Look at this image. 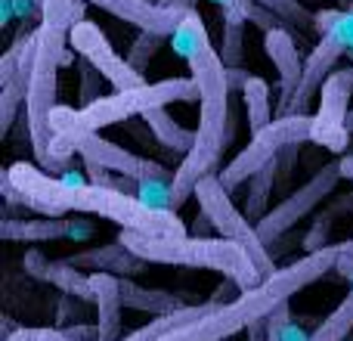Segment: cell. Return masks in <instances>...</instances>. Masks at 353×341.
Instances as JSON below:
<instances>
[{"mask_svg": "<svg viewBox=\"0 0 353 341\" xmlns=\"http://www.w3.org/2000/svg\"><path fill=\"white\" fill-rule=\"evenodd\" d=\"M3 199L10 205H22L37 211L41 217H65L68 211L99 214V217L118 224L121 230L143 233V236H183L186 226L171 208H152L137 195L121 189L99 186V183L81 180L78 174L53 177L43 168L16 162L0 174Z\"/></svg>", "mask_w": 353, "mask_h": 341, "instance_id": "cell-1", "label": "cell"}, {"mask_svg": "<svg viewBox=\"0 0 353 341\" xmlns=\"http://www.w3.org/2000/svg\"><path fill=\"white\" fill-rule=\"evenodd\" d=\"M189 78L199 87V130H195V146L189 155H183L180 168H174L171 180V208L183 205L189 195H195L205 177L220 174V159L223 149L230 143L236 121L230 115V81H226V66L220 59V53L205 43L199 53H192L186 59Z\"/></svg>", "mask_w": 353, "mask_h": 341, "instance_id": "cell-2", "label": "cell"}, {"mask_svg": "<svg viewBox=\"0 0 353 341\" xmlns=\"http://www.w3.org/2000/svg\"><path fill=\"white\" fill-rule=\"evenodd\" d=\"M279 304V295L270 289V282H261L257 289L242 292L232 304H205L180 307L168 317H155L152 323L140 326L124 341H232L239 332H245L254 320L270 317Z\"/></svg>", "mask_w": 353, "mask_h": 341, "instance_id": "cell-3", "label": "cell"}, {"mask_svg": "<svg viewBox=\"0 0 353 341\" xmlns=\"http://www.w3.org/2000/svg\"><path fill=\"white\" fill-rule=\"evenodd\" d=\"M118 242H124L137 257L149 264H174V267H195L214 270L223 280H232L242 292L257 289L263 276L251 264V257L236 242L223 236H143V233L121 230Z\"/></svg>", "mask_w": 353, "mask_h": 341, "instance_id": "cell-4", "label": "cell"}, {"mask_svg": "<svg viewBox=\"0 0 353 341\" xmlns=\"http://www.w3.org/2000/svg\"><path fill=\"white\" fill-rule=\"evenodd\" d=\"M199 99V87L192 78H165L155 84H143L134 90H115L112 97H103L90 106H56L50 128L53 137L68 134H99L109 124H118L130 115H146L152 109H165L171 103H192Z\"/></svg>", "mask_w": 353, "mask_h": 341, "instance_id": "cell-5", "label": "cell"}, {"mask_svg": "<svg viewBox=\"0 0 353 341\" xmlns=\"http://www.w3.org/2000/svg\"><path fill=\"white\" fill-rule=\"evenodd\" d=\"M34 31H37V56H34L28 97H25L28 143L37 168H43L47 174H68L72 162H56L50 155V143H53L50 118H53L56 106H59L56 103V90H59V68L65 66V53H68V28H56V25L41 22Z\"/></svg>", "mask_w": 353, "mask_h": 341, "instance_id": "cell-6", "label": "cell"}, {"mask_svg": "<svg viewBox=\"0 0 353 341\" xmlns=\"http://www.w3.org/2000/svg\"><path fill=\"white\" fill-rule=\"evenodd\" d=\"M195 199H199L201 214L211 220L214 230H217L223 239L236 242L239 249L251 257V264L257 267V273H261L263 280H270V276L276 273V270H273V255H270L267 242L257 236V226L245 217L242 208H236L232 193L223 186V183H220L217 174L205 177V180L195 186Z\"/></svg>", "mask_w": 353, "mask_h": 341, "instance_id": "cell-7", "label": "cell"}, {"mask_svg": "<svg viewBox=\"0 0 353 341\" xmlns=\"http://www.w3.org/2000/svg\"><path fill=\"white\" fill-rule=\"evenodd\" d=\"M313 130V115H285L276 118L273 124H267L263 130L251 134V143L230 162V165L220 168V183H223L230 193H236L242 183H248L251 177L261 168H267L270 162H276L282 153H288L292 146L310 140Z\"/></svg>", "mask_w": 353, "mask_h": 341, "instance_id": "cell-8", "label": "cell"}, {"mask_svg": "<svg viewBox=\"0 0 353 341\" xmlns=\"http://www.w3.org/2000/svg\"><path fill=\"white\" fill-rule=\"evenodd\" d=\"M50 155L56 162H72L74 155H81L84 162L112 170V174L130 177V180H174V174L165 165L152 159L130 153V149L118 146V143L105 140L99 134H68V137H53L50 143Z\"/></svg>", "mask_w": 353, "mask_h": 341, "instance_id": "cell-9", "label": "cell"}, {"mask_svg": "<svg viewBox=\"0 0 353 341\" xmlns=\"http://www.w3.org/2000/svg\"><path fill=\"white\" fill-rule=\"evenodd\" d=\"M341 180H344V177H341V165H338V162H329V165L319 168L316 174L304 183V186L294 189L288 199H282L279 205L270 208V214L261 220V224H257V236L267 242V249H273V245L279 242L288 230H294L301 220L310 217V214L316 211V208L323 205L332 193H335V186Z\"/></svg>", "mask_w": 353, "mask_h": 341, "instance_id": "cell-10", "label": "cell"}, {"mask_svg": "<svg viewBox=\"0 0 353 341\" xmlns=\"http://www.w3.org/2000/svg\"><path fill=\"white\" fill-rule=\"evenodd\" d=\"M353 97V66L350 68H335L329 81L323 84L319 93V109L313 115V130L310 140L319 143L329 153H347L350 143V128H347V106Z\"/></svg>", "mask_w": 353, "mask_h": 341, "instance_id": "cell-11", "label": "cell"}, {"mask_svg": "<svg viewBox=\"0 0 353 341\" xmlns=\"http://www.w3.org/2000/svg\"><path fill=\"white\" fill-rule=\"evenodd\" d=\"M68 47H72L74 53H81V59L90 62L115 90H134V87L149 84V81L143 78V72H137L128 62V56L115 53L109 37H105L103 31H99V25L90 22V19L72 25V31H68Z\"/></svg>", "mask_w": 353, "mask_h": 341, "instance_id": "cell-12", "label": "cell"}, {"mask_svg": "<svg viewBox=\"0 0 353 341\" xmlns=\"http://www.w3.org/2000/svg\"><path fill=\"white\" fill-rule=\"evenodd\" d=\"M344 50L338 47L332 37H319V43L310 50V56L304 59V75H301V84L294 90V97L285 103V109L276 112V118L285 115H307L310 103L323 93V84L329 81V75L335 72V66L344 59Z\"/></svg>", "mask_w": 353, "mask_h": 341, "instance_id": "cell-13", "label": "cell"}, {"mask_svg": "<svg viewBox=\"0 0 353 341\" xmlns=\"http://www.w3.org/2000/svg\"><path fill=\"white\" fill-rule=\"evenodd\" d=\"M3 242H59V239H90L93 226L78 217H10L0 220Z\"/></svg>", "mask_w": 353, "mask_h": 341, "instance_id": "cell-14", "label": "cell"}, {"mask_svg": "<svg viewBox=\"0 0 353 341\" xmlns=\"http://www.w3.org/2000/svg\"><path fill=\"white\" fill-rule=\"evenodd\" d=\"M90 6H99L103 12L121 19V22L134 25L140 31H152V35H165L171 37L180 28L186 12H176L161 6L159 0H87Z\"/></svg>", "mask_w": 353, "mask_h": 341, "instance_id": "cell-15", "label": "cell"}, {"mask_svg": "<svg viewBox=\"0 0 353 341\" xmlns=\"http://www.w3.org/2000/svg\"><path fill=\"white\" fill-rule=\"evenodd\" d=\"M65 264L84 270V273H112L118 280H134V276L146 273L149 261L137 257L124 242H109V245H93V249H81L74 255L62 257Z\"/></svg>", "mask_w": 353, "mask_h": 341, "instance_id": "cell-16", "label": "cell"}, {"mask_svg": "<svg viewBox=\"0 0 353 341\" xmlns=\"http://www.w3.org/2000/svg\"><path fill=\"white\" fill-rule=\"evenodd\" d=\"M22 267L28 276H34V280H41V282H50V286H56L62 295H72V298H78V301H93L90 273L65 264L62 257L53 261V257H47L43 251L28 249L22 257Z\"/></svg>", "mask_w": 353, "mask_h": 341, "instance_id": "cell-17", "label": "cell"}, {"mask_svg": "<svg viewBox=\"0 0 353 341\" xmlns=\"http://www.w3.org/2000/svg\"><path fill=\"white\" fill-rule=\"evenodd\" d=\"M263 50L267 56L273 59L276 72H279V84H282V99H279V109H285V103L294 97L301 84V75H304V59H301V50L294 43L292 31L282 25V28H273L263 35ZM276 109V112H279Z\"/></svg>", "mask_w": 353, "mask_h": 341, "instance_id": "cell-18", "label": "cell"}, {"mask_svg": "<svg viewBox=\"0 0 353 341\" xmlns=\"http://www.w3.org/2000/svg\"><path fill=\"white\" fill-rule=\"evenodd\" d=\"M34 56H37V31H31L25 41L22 59L19 68L3 87H0V134H10L12 124L19 121V112H25V97H28V84H31V72H34Z\"/></svg>", "mask_w": 353, "mask_h": 341, "instance_id": "cell-19", "label": "cell"}, {"mask_svg": "<svg viewBox=\"0 0 353 341\" xmlns=\"http://www.w3.org/2000/svg\"><path fill=\"white\" fill-rule=\"evenodd\" d=\"M93 304H97L99 341H121V280L112 273H90Z\"/></svg>", "mask_w": 353, "mask_h": 341, "instance_id": "cell-20", "label": "cell"}, {"mask_svg": "<svg viewBox=\"0 0 353 341\" xmlns=\"http://www.w3.org/2000/svg\"><path fill=\"white\" fill-rule=\"evenodd\" d=\"M121 304L128 307V311L149 313V317H168V313L186 307L176 292H168V289H146L134 280H121Z\"/></svg>", "mask_w": 353, "mask_h": 341, "instance_id": "cell-21", "label": "cell"}, {"mask_svg": "<svg viewBox=\"0 0 353 341\" xmlns=\"http://www.w3.org/2000/svg\"><path fill=\"white\" fill-rule=\"evenodd\" d=\"M143 118H146V124H149V130H152V137H155L159 146L171 149V153H180V155L192 153L195 130H189V128H183L180 121H174L165 109H152V112H146Z\"/></svg>", "mask_w": 353, "mask_h": 341, "instance_id": "cell-22", "label": "cell"}, {"mask_svg": "<svg viewBox=\"0 0 353 341\" xmlns=\"http://www.w3.org/2000/svg\"><path fill=\"white\" fill-rule=\"evenodd\" d=\"M276 168H279V159L270 162L267 168H261L248 183H245L248 193H245V208L242 211L254 226L270 214V193H273V183H276Z\"/></svg>", "mask_w": 353, "mask_h": 341, "instance_id": "cell-23", "label": "cell"}, {"mask_svg": "<svg viewBox=\"0 0 353 341\" xmlns=\"http://www.w3.org/2000/svg\"><path fill=\"white\" fill-rule=\"evenodd\" d=\"M242 99H245V109H248V128L251 134L263 130L267 124H273V103H270V84L257 75H251L242 87Z\"/></svg>", "mask_w": 353, "mask_h": 341, "instance_id": "cell-24", "label": "cell"}, {"mask_svg": "<svg viewBox=\"0 0 353 341\" xmlns=\"http://www.w3.org/2000/svg\"><path fill=\"white\" fill-rule=\"evenodd\" d=\"M313 31L332 37L347 56H353V10H319L313 12Z\"/></svg>", "mask_w": 353, "mask_h": 341, "instance_id": "cell-25", "label": "cell"}, {"mask_svg": "<svg viewBox=\"0 0 353 341\" xmlns=\"http://www.w3.org/2000/svg\"><path fill=\"white\" fill-rule=\"evenodd\" d=\"M214 3L223 10V16H230V19H242V22H251V25H257V28L267 35V31H273V28H282V19L276 16V12H270L267 6H261L257 0H214Z\"/></svg>", "mask_w": 353, "mask_h": 341, "instance_id": "cell-26", "label": "cell"}, {"mask_svg": "<svg viewBox=\"0 0 353 341\" xmlns=\"http://www.w3.org/2000/svg\"><path fill=\"white\" fill-rule=\"evenodd\" d=\"M174 47V53L176 56H183V59H189L192 53H199L205 43H211L208 41V28H205V22H201V16H199V10H189L186 16H183V22H180V28L171 35V41H168Z\"/></svg>", "mask_w": 353, "mask_h": 341, "instance_id": "cell-27", "label": "cell"}, {"mask_svg": "<svg viewBox=\"0 0 353 341\" xmlns=\"http://www.w3.org/2000/svg\"><path fill=\"white\" fill-rule=\"evenodd\" d=\"M350 332H353V289L341 298V304L316 326L310 341H347Z\"/></svg>", "mask_w": 353, "mask_h": 341, "instance_id": "cell-28", "label": "cell"}, {"mask_svg": "<svg viewBox=\"0 0 353 341\" xmlns=\"http://www.w3.org/2000/svg\"><path fill=\"white\" fill-rule=\"evenodd\" d=\"M223 22V41H220V59H223L226 68H242V56H245V25L242 19H230L223 16L220 19Z\"/></svg>", "mask_w": 353, "mask_h": 341, "instance_id": "cell-29", "label": "cell"}, {"mask_svg": "<svg viewBox=\"0 0 353 341\" xmlns=\"http://www.w3.org/2000/svg\"><path fill=\"white\" fill-rule=\"evenodd\" d=\"M257 3L267 6L270 12H276L282 22L292 25V28H298V31L313 28V12L307 10L301 0H257Z\"/></svg>", "mask_w": 353, "mask_h": 341, "instance_id": "cell-30", "label": "cell"}, {"mask_svg": "<svg viewBox=\"0 0 353 341\" xmlns=\"http://www.w3.org/2000/svg\"><path fill=\"white\" fill-rule=\"evenodd\" d=\"M171 41V37H165V35H152V31H140L137 35V41L130 43V50H128V62L137 68V72H143V68L149 66V62L155 59V53H159L165 43Z\"/></svg>", "mask_w": 353, "mask_h": 341, "instance_id": "cell-31", "label": "cell"}, {"mask_svg": "<svg viewBox=\"0 0 353 341\" xmlns=\"http://www.w3.org/2000/svg\"><path fill=\"white\" fill-rule=\"evenodd\" d=\"M78 93H81V106H90V103H97V99H103L99 93H103V75L97 72V68L90 66V62H81L78 66Z\"/></svg>", "mask_w": 353, "mask_h": 341, "instance_id": "cell-32", "label": "cell"}, {"mask_svg": "<svg viewBox=\"0 0 353 341\" xmlns=\"http://www.w3.org/2000/svg\"><path fill=\"white\" fill-rule=\"evenodd\" d=\"M332 226H335V211L319 214L316 224H313V226H310V233L304 236V249H307V255H313V251H319V249H325V245H332V242H329Z\"/></svg>", "mask_w": 353, "mask_h": 341, "instance_id": "cell-33", "label": "cell"}, {"mask_svg": "<svg viewBox=\"0 0 353 341\" xmlns=\"http://www.w3.org/2000/svg\"><path fill=\"white\" fill-rule=\"evenodd\" d=\"M3 341H72L65 335V329H16Z\"/></svg>", "mask_w": 353, "mask_h": 341, "instance_id": "cell-34", "label": "cell"}, {"mask_svg": "<svg viewBox=\"0 0 353 341\" xmlns=\"http://www.w3.org/2000/svg\"><path fill=\"white\" fill-rule=\"evenodd\" d=\"M248 341H270V317H261L248 326Z\"/></svg>", "mask_w": 353, "mask_h": 341, "instance_id": "cell-35", "label": "cell"}, {"mask_svg": "<svg viewBox=\"0 0 353 341\" xmlns=\"http://www.w3.org/2000/svg\"><path fill=\"white\" fill-rule=\"evenodd\" d=\"M159 3L168 6V10H176V12H189V10H195L199 0H159Z\"/></svg>", "mask_w": 353, "mask_h": 341, "instance_id": "cell-36", "label": "cell"}, {"mask_svg": "<svg viewBox=\"0 0 353 341\" xmlns=\"http://www.w3.org/2000/svg\"><path fill=\"white\" fill-rule=\"evenodd\" d=\"M338 165H341V177H347V180H353V153H350V155L344 153L341 159H338Z\"/></svg>", "mask_w": 353, "mask_h": 341, "instance_id": "cell-37", "label": "cell"}, {"mask_svg": "<svg viewBox=\"0 0 353 341\" xmlns=\"http://www.w3.org/2000/svg\"><path fill=\"white\" fill-rule=\"evenodd\" d=\"M347 128H350V134H353V115L347 118Z\"/></svg>", "mask_w": 353, "mask_h": 341, "instance_id": "cell-38", "label": "cell"}, {"mask_svg": "<svg viewBox=\"0 0 353 341\" xmlns=\"http://www.w3.org/2000/svg\"><path fill=\"white\" fill-rule=\"evenodd\" d=\"M37 3H41V6H43V0H37Z\"/></svg>", "mask_w": 353, "mask_h": 341, "instance_id": "cell-39", "label": "cell"}, {"mask_svg": "<svg viewBox=\"0 0 353 341\" xmlns=\"http://www.w3.org/2000/svg\"><path fill=\"white\" fill-rule=\"evenodd\" d=\"M350 59H353V56H350Z\"/></svg>", "mask_w": 353, "mask_h": 341, "instance_id": "cell-40", "label": "cell"}]
</instances>
